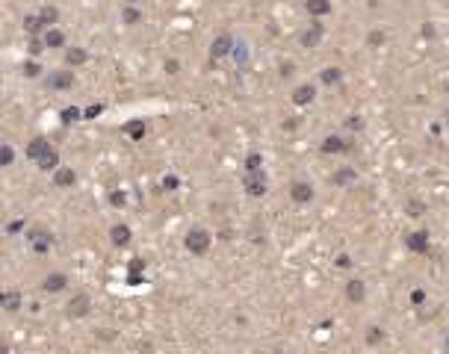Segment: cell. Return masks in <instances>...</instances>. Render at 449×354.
Wrapping results in <instances>:
<instances>
[]
</instances>
